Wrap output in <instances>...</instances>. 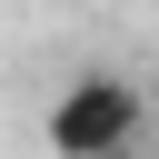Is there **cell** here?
Returning a JSON list of instances; mask_svg holds the SVG:
<instances>
[{"label": "cell", "mask_w": 159, "mask_h": 159, "mask_svg": "<svg viewBox=\"0 0 159 159\" xmlns=\"http://www.w3.org/2000/svg\"><path fill=\"white\" fill-rule=\"evenodd\" d=\"M40 129H50V159H129L139 129H149V99L119 70H80V80H60Z\"/></svg>", "instance_id": "obj_1"}]
</instances>
